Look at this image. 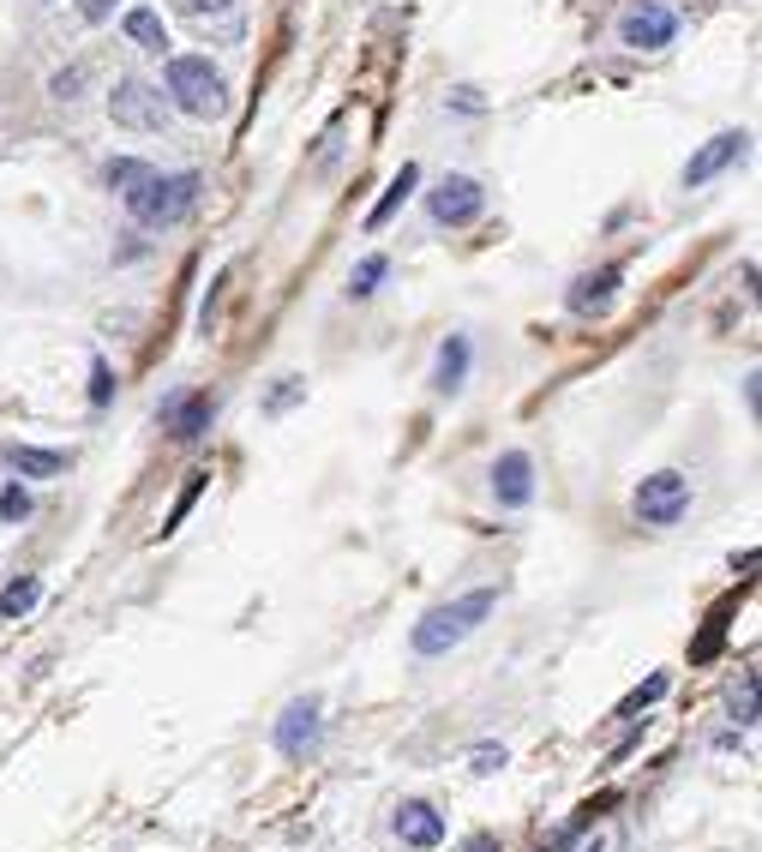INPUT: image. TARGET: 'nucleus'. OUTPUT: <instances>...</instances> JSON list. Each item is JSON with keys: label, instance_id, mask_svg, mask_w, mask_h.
<instances>
[{"label": "nucleus", "instance_id": "nucleus-14", "mask_svg": "<svg viewBox=\"0 0 762 852\" xmlns=\"http://www.w3.org/2000/svg\"><path fill=\"white\" fill-rule=\"evenodd\" d=\"M468 361H475L468 337H444V342H439V366H433V390H439V397H456V390H463Z\"/></svg>", "mask_w": 762, "mask_h": 852}, {"label": "nucleus", "instance_id": "nucleus-17", "mask_svg": "<svg viewBox=\"0 0 762 852\" xmlns=\"http://www.w3.org/2000/svg\"><path fill=\"white\" fill-rule=\"evenodd\" d=\"M414 186H421V169H414V162H402V174L385 186V198H378V205H373V216H366V228H385L390 216H397L402 205H409V193H414Z\"/></svg>", "mask_w": 762, "mask_h": 852}, {"label": "nucleus", "instance_id": "nucleus-23", "mask_svg": "<svg viewBox=\"0 0 762 852\" xmlns=\"http://www.w3.org/2000/svg\"><path fill=\"white\" fill-rule=\"evenodd\" d=\"M84 79H91V67H84V60H72V67H60L55 79H48V91H55L60 103H79V96H84Z\"/></svg>", "mask_w": 762, "mask_h": 852}, {"label": "nucleus", "instance_id": "nucleus-28", "mask_svg": "<svg viewBox=\"0 0 762 852\" xmlns=\"http://www.w3.org/2000/svg\"><path fill=\"white\" fill-rule=\"evenodd\" d=\"M181 12H186V19H198V24H205V19H235V0H181Z\"/></svg>", "mask_w": 762, "mask_h": 852}, {"label": "nucleus", "instance_id": "nucleus-10", "mask_svg": "<svg viewBox=\"0 0 762 852\" xmlns=\"http://www.w3.org/2000/svg\"><path fill=\"white\" fill-rule=\"evenodd\" d=\"M618 283H625V276H618V264H601V271H582L577 283H570L565 307L577 313V319H601V313L618 300Z\"/></svg>", "mask_w": 762, "mask_h": 852}, {"label": "nucleus", "instance_id": "nucleus-31", "mask_svg": "<svg viewBox=\"0 0 762 852\" xmlns=\"http://www.w3.org/2000/svg\"><path fill=\"white\" fill-rule=\"evenodd\" d=\"M300 390H307V385H300V378H295V385H283V390H271V402H264V409H271V414H283L288 402L300 397Z\"/></svg>", "mask_w": 762, "mask_h": 852}, {"label": "nucleus", "instance_id": "nucleus-6", "mask_svg": "<svg viewBox=\"0 0 762 852\" xmlns=\"http://www.w3.org/2000/svg\"><path fill=\"white\" fill-rule=\"evenodd\" d=\"M427 211H433L439 228H468L487 211V186H480L475 174H444L433 193H427Z\"/></svg>", "mask_w": 762, "mask_h": 852}, {"label": "nucleus", "instance_id": "nucleus-12", "mask_svg": "<svg viewBox=\"0 0 762 852\" xmlns=\"http://www.w3.org/2000/svg\"><path fill=\"white\" fill-rule=\"evenodd\" d=\"M157 414H162V427H169L181 444H193V439H205L211 414H217V397H211V390H193V397H162Z\"/></svg>", "mask_w": 762, "mask_h": 852}, {"label": "nucleus", "instance_id": "nucleus-16", "mask_svg": "<svg viewBox=\"0 0 762 852\" xmlns=\"http://www.w3.org/2000/svg\"><path fill=\"white\" fill-rule=\"evenodd\" d=\"M121 31H126V43L145 48V55H162V48H169V31H162V12L157 7H133L121 19Z\"/></svg>", "mask_w": 762, "mask_h": 852}, {"label": "nucleus", "instance_id": "nucleus-7", "mask_svg": "<svg viewBox=\"0 0 762 852\" xmlns=\"http://www.w3.org/2000/svg\"><path fill=\"white\" fill-rule=\"evenodd\" d=\"M672 36H679V12L660 7V0H637V7H625V19H618V43L637 48V55H655Z\"/></svg>", "mask_w": 762, "mask_h": 852}, {"label": "nucleus", "instance_id": "nucleus-24", "mask_svg": "<svg viewBox=\"0 0 762 852\" xmlns=\"http://www.w3.org/2000/svg\"><path fill=\"white\" fill-rule=\"evenodd\" d=\"M103 174H109V186H114V193H133V186L150 174V162H138V157H114Z\"/></svg>", "mask_w": 762, "mask_h": 852}, {"label": "nucleus", "instance_id": "nucleus-21", "mask_svg": "<svg viewBox=\"0 0 762 852\" xmlns=\"http://www.w3.org/2000/svg\"><path fill=\"white\" fill-rule=\"evenodd\" d=\"M667 684H672V679H667V672H655V679H649V684H637V691H630V696H625V703H618V708H613V715H618V720H637V715H642V708H655V703H660V696H667Z\"/></svg>", "mask_w": 762, "mask_h": 852}, {"label": "nucleus", "instance_id": "nucleus-32", "mask_svg": "<svg viewBox=\"0 0 762 852\" xmlns=\"http://www.w3.org/2000/svg\"><path fill=\"white\" fill-rule=\"evenodd\" d=\"M468 852H499V841H492V834H475V841H468Z\"/></svg>", "mask_w": 762, "mask_h": 852}, {"label": "nucleus", "instance_id": "nucleus-13", "mask_svg": "<svg viewBox=\"0 0 762 852\" xmlns=\"http://www.w3.org/2000/svg\"><path fill=\"white\" fill-rule=\"evenodd\" d=\"M397 834H402V847H414V852H433L444 841V817L433 805H421V798H409V805L397 810Z\"/></svg>", "mask_w": 762, "mask_h": 852}, {"label": "nucleus", "instance_id": "nucleus-5", "mask_svg": "<svg viewBox=\"0 0 762 852\" xmlns=\"http://www.w3.org/2000/svg\"><path fill=\"white\" fill-rule=\"evenodd\" d=\"M109 114H114V126H126V133H162V126H169V96H162L157 84H145V79H114Z\"/></svg>", "mask_w": 762, "mask_h": 852}, {"label": "nucleus", "instance_id": "nucleus-9", "mask_svg": "<svg viewBox=\"0 0 762 852\" xmlns=\"http://www.w3.org/2000/svg\"><path fill=\"white\" fill-rule=\"evenodd\" d=\"M744 150H751V133H715L691 162H684V186H708L715 174H727L732 162L744 157Z\"/></svg>", "mask_w": 762, "mask_h": 852}, {"label": "nucleus", "instance_id": "nucleus-11", "mask_svg": "<svg viewBox=\"0 0 762 852\" xmlns=\"http://www.w3.org/2000/svg\"><path fill=\"white\" fill-rule=\"evenodd\" d=\"M492 499H499L504 511H523V504L535 499V463H528V451H504L499 463H492Z\"/></svg>", "mask_w": 762, "mask_h": 852}, {"label": "nucleus", "instance_id": "nucleus-33", "mask_svg": "<svg viewBox=\"0 0 762 852\" xmlns=\"http://www.w3.org/2000/svg\"><path fill=\"white\" fill-rule=\"evenodd\" d=\"M589 852H601V847H589Z\"/></svg>", "mask_w": 762, "mask_h": 852}, {"label": "nucleus", "instance_id": "nucleus-29", "mask_svg": "<svg viewBox=\"0 0 762 852\" xmlns=\"http://www.w3.org/2000/svg\"><path fill=\"white\" fill-rule=\"evenodd\" d=\"M109 397H114V378H109V366L96 361V366H91V402H96V409H103Z\"/></svg>", "mask_w": 762, "mask_h": 852}, {"label": "nucleus", "instance_id": "nucleus-30", "mask_svg": "<svg viewBox=\"0 0 762 852\" xmlns=\"http://www.w3.org/2000/svg\"><path fill=\"white\" fill-rule=\"evenodd\" d=\"M79 19H84V24H103V19H114V0H79Z\"/></svg>", "mask_w": 762, "mask_h": 852}, {"label": "nucleus", "instance_id": "nucleus-2", "mask_svg": "<svg viewBox=\"0 0 762 852\" xmlns=\"http://www.w3.org/2000/svg\"><path fill=\"white\" fill-rule=\"evenodd\" d=\"M162 84H169V103L181 114H193V121H223L228 114V79L205 55H174Z\"/></svg>", "mask_w": 762, "mask_h": 852}, {"label": "nucleus", "instance_id": "nucleus-3", "mask_svg": "<svg viewBox=\"0 0 762 852\" xmlns=\"http://www.w3.org/2000/svg\"><path fill=\"white\" fill-rule=\"evenodd\" d=\"M198 174L193 169H181V174H157L150 169L145 181L133 186V193H121L126 198V211H133V223H145V228H169V223H181L186 211L198 205Z\"/></svg>", "mask_w": 762, "mask_h": 852}, {"label": "nucleus", "instance_id": "nucleus-26", "mask_svg": "<svg viewBox=\"0 0 762 852\" xmlns=\"http://www.w3.org/2000/svg\"><path fill=\"white\" fill-rule=\"evenodd\" d=\"M0 516H7V523H24V516H31V492H24L19 480L0 487Z\"/></svg>", "mask_w": 762, "mask_h": 852}, {"label": "nucleus", "instance_id": "nucleus-8", "mask_svg": "<svg viewBox=\"0 0 762 852\" xmlns=\"http://www.w3.org/2000/svg\"><path fill=\"white\" fill-rule=\"evenodd\" d=\"M325 739V708L319 696H300V703H288L283 715H276V750H283L288 762H307L312 750Z\"/></svg>", "mask_w": 762, "mask_h": 852}, {"label": "nucleus", "instance_id": "nucleus-20", "mask_svg": "<svg viewBox=\"0 0 762 852\" xmlns=\"http://www.w3.org/2000/svg\"><path fill=\"white\" fill-rule=\"evenodd\" d=\"M385 271H390V259H385V252H366V259L354 264V276H349V300H366L378 283H385Z\"/></svg>", "mask_w": 762, "mask_h": 852}, {"label": "nucleus", "instance_id": "nucleus-18", "mask_svg": "<svg viewBox=\"0 0 762 852\" xmlns=\"http://www.w3.org/2000/svg\"><path fill=\"white\" fill-rule=\"evenodd\" d=\"M727 618H732V601H720L715 613H708V625H703V637L691 643V667H708V660L720 655V643H727Z\"/></svg>", "mask_w": 762, "mask_h": 852}, {"label": "nucleus", "instance_id": "nucleus-22", "mask_svg": "<svg viewBox=\"0 0 762 852\" xmlns=\"http://www.w3.org/2000/svg\"><path fill=\"white\" fill-rule=\"evenodd\" d=\"M727 715L739 720V727H757V672H744V684L727 691Z\"/></svg>", "mask_w": 762, "mask_h": 852}, {"label": "nucleus", "instance_id": "nucleus-19", "mask_svg": "<svg viewBox=\"0 0 762 852\" xmlns=\"http://www.w3.org/2000/svg\"><path fill=\"white\" fill-rule=\"evenodd\" d=\"M36 601H43V582H36V577H12L7 589H0V618H24Z\"/></svg>", "mask_w": 762, "mask_h": 852}, {"label": "nucleus", "instance_id": "nucleus-27", "mask_svg": "<svg viewBox=\"0 0 762 852\" xmlns=\"http://www.w3.org/2000/svg\"><path fill=\"white\" fill-rule=\"evenodd\" d=\"M504 762H511V757H504V745H475V750H468V769H475V774H499Z\"/></svg>", "mask_w": 762, "mask_h": 852}, {"label": "nucleus", "instance_id": "nucleus-4", "mask_svg": "<svg viewBox=\"0 0 762 852\" xmlns=\"http://www.w3.org/2000/svg\"><path fill=\"white\" fill-rule=\"evenodd\" d=\"M630 511H637V523H649V529L684 523V511H691V480H684L679 468H655V475L637 480V492H630Z\"/></svg>", "mask_w": 762, "mask_h": 852}, {"label": "nucleus", "instance_id": "nucleus-15", "mask_svg": "<svg viewBox=\"0 0 762 852\" xmlns=\"http://www.w3.org/2000/svg\"><path fill=\"white\" fill-rule=\"evenodd\" d=\"M7 468L12 475H24V480H55L60 468H67V456L60 451H43V444H7Z\"/></svg>", "mask_w": 762, "mask_h": 852}, {"label": "nucleus", "instance_id": "nucleus-25", "mask_svg": "<svg viewBox=\"0 0 762 852\" xmlns=\"http://www.w3.org/2000/svg\"><path fill=\"white\" fill-rule=\"evenodd\" d=\"M205 480H211V475H193V480L181 487V499H174V511H169V523H162V534H174V529H181V516L193 511V499L205 492Z\"/></svg>", "mask_w": 762, "mask_h": 852}, {"label": "nucleus", "instance_id": "nucleus-1", "mask_svg": "<svg viewBox=\"0 0 762 852\" xmlns=\"http://www.w3.org/2000/svg\"><path fill=\"white\" fill-rule=\"evenodd\" d=\"M492 606H499V589H468V594H456V601L433 606V613L414 625V637H409L414 655H421V660H439V655H451V648H463V643L492 618Z\"/></svg>", "mask_w": 762, "mask_h": 852}]
</instances>
